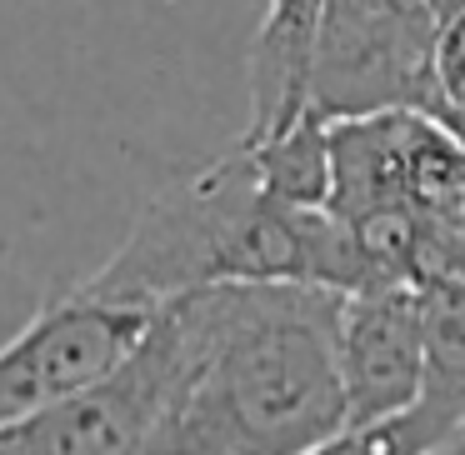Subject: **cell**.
Returning a JSON list of instances; mask_svg holds the SVG:
<instances>
[{"label":"cell","instance_id":"obj_1","mask_svg":"<svg viewBox=\"0 0 465 455\" xmlns=\"http://www.w3.org/2000/svg\"><path fill=\"white\" fill-rule=\"evenodd\" d=\"M155 321L171 385L145 455H305L345 425L335 291L225 281Z\"/></svg>","mask_w":465,"mask_h":455},{"label":"cell","instance_id":"obj_3","mask_svg":"<svg viewBox=\"0 0 465 455\" xmlns=\"http://www.w3.org/2000/svg\"><path fill=\"white\" fill-rule=\"evenodd\" d=\"M430 0H325L311 55V115H365V111H425L430 95Z\"/></svg>","mask_w":465,"mask_h":455},{"label":"cell","instance_id":"obj_6","mask_svg":"<svg viewBox=\"0 0 465 455\" xmlns=\"http://www.w3.org/2000/svg\"><path fill=\"white\" fill-rule=\"evenodd\" d=\"M425 365V295L415 285H371L341 295L345 425L381 420L415 401Z\"/></svg>","mask_w":465,"mask_h":455},{"label":"cell","instance_id":"obj_4","mask_svg":"<svg viewBox=\"0 0 465 455\" xmlns=\"http://www.w3.org/2000/svg\"><path fill=\"white\" fill-rule=\"evenodd\" d=\"M155 311L75 285L31 315L0 345V425L101 385L151 331Z\"/></svg>","mask_w":465,"mask_h":455},{"label":"cell","instance_id":"obj_10","mask_svg":"<svg viewBox=\"0 0 465 455\" xmlns=\"http://www.w3.org/2000/svg\"><path fill=\"white\" fill-rule=\"evenodd\" d=\"M251 145L255 175H261L265 195L281 205H301V211H321L331 205V145H325V121L305 111L295 125L265 135Z\"/></svg>","mask_w":465,"mask_h":455},{"label":"cell","instance_id":"obj_2","mask_svg":"<svg viewBox=\"0 0 465 455\" xmlns=\"http://www.w3.org/2000/svg\"><path fill=\"white\" fill-rule=\"evenodd\" d=\"M225 281H295L351 295L365 291V261L351 221L331 205L301 211L265 195L251 145L235 141L211 165L165 185L111 261L85 275L91 291L151 311Z\"/></svg>","mask_w":465,"mask_h":455},{"label":"cell","instance_id":"obj_12","mask_svg":"<svg viewBox=\"0 0 465 455\" xmlns=\"http://www.w3.org/2000/svg\"><path fill=\"white\" fill-rule=\"evenodd\" d=\"M425 455H465V420H455L450 430H445V435H440V440H435Z\"/></svg>","mask_w":465,"mask_h":455},{"label":"cell","instance_id":"obj_5","mask_svg":"<svg viewBox=\"0 0 465 455\" xmlns=\"http://www.w3.org/2000/svg\"><path fill=\"white\" fill-rule=\"evenodd\" d=\"M165 385H171V351L161 321H151L125 365H115L101 385L0 425V455H145L165 405Z\"/></svg>","mask_w":465,"mask_h":455},{"label":"cell","instance_id":"obj_7","mask_svg":"<svg viewBox=\"0 0 465 455\" xmlns=\"http://www.w3.org/2000/svg\"><path fill=\"white\" fill-rule=\"evenodd\" d=\"M321 5L325 0H265V21L251 41V125L241 141H265L311 111Z\"/></svg>","mask_w":465,"mask_h":455},{"label":"cell","instance_id":"obj_9","mask_svg":"<svg viewBox=\"0 0 465 455\" xmlns=\"http://www.w3.org/2000/svg\"><path fill=\"white\" fill-rule=\"evenodd\" d=\"M420 295H425V365H420V391L401 415L430 450L455 420H465V281L425 285Z\"/></svg>","mask_w":465,"mask_h":455},{"label":"cell","instance_id":"obj_13","mask_svg":"<svg viewBox=\"0 0 465 455\" xmlns=\"http://www.w3.org/2000/svg\"><path fill=\"white\" fill-rule=\"evenodd\" d=\"M435 5V15H455V11H465V0H430Z\"/></svg>","mask_w":465,"mask_h":455},{"label":"cell","instance_id":"obj_11","mask_svg":"<svg viewBox=\"0 0 465 455\" xmlns=\"http://www.w3.org/2000/svg\"><path fill=\"white\" fill-rule=\"evenodd\" d=\"M430 95H435V121H445L465 141V11L440 15V25H435Z\"/></svg>","mask_w":465,"mask_h":455},{"label":"cell","instance_id":"obj_8","mask_svg":"<svg viewBox=\"0 0 465 455\" xmlns=\"http://www.w3.org/2000/svg\"><path fill=\"white\" fill-rule=\"evenodd\" d=\"M415 111H365L325 121L331 145V211L341 221H361L385 205H405V141Z\"/></svg>","mask_w":465,"mask_h":455},{"label":"cell","instance_id":"obj_14","mask_svg":"<svg viewBox=\"0 0 465 455\" xmlns=\"http://www.w3.org/2000/svg\"><path fill=\"white\" fill-rule=\"evenodd\" d=\"M460 221H465V215H460Z\"/></svg>","mask_w":465,"mask_h":455}]
</instances>
